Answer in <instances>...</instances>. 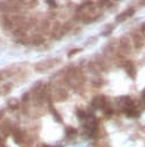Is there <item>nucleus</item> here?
I'll return each mask as SVG.
<instances>
[{
    "instance_id": "nucleus-1",
    "label": "nucleus",
    "mask_w": 145,
    "mask_h": 147,
    "mask_svg": "<svg viewBox=\"0 0 145 147\" xmlns=\"http://www.w3.org/2000/svg\"><path fill=\"white\" fill-rule=\"evenodd\" d=\"M61 60L57 57H50V59H46L42 61H39L35 65H34V70L38 72H43L47 71L49 69H51L54 65H56Z\"/></svg>"
},
{
    "instance_id": "nucleus-2",
    "label": "nucleus",
    "mask_w": 145,
    "mask_h": 147,
    "mask_svg": "<svg viewBox=\"0 0 145 147\" xmlns=\"http://www.w3.org/2000/svg\"><path fill=\"white\" fill-rule=\"evenodd\" d=\"M91 107L95 108V109H103V110H105L107 107H110V105H108V102H107L105 96L97 95V96H95L91 100Z\"/></svg>"
},
{
    "instance_id": "nucleus-3",
    "label": "nucleus",
    "mask_w": 145,
    "mask_h": 147,
    "mask_svg": "<svg viewBox=\"0 0 145 147\" xmlns=\"http://www.w3.org/2000/svg\"><path fill=\"white\" fill-rule=\"evenodd\" d=\"M66 32H65V30H64V28H63V24H61V23H58V22H55L54 23V25L51 26V30H50V34H51V37L54 38V39H61L64 34H65Z\"/></svg>"
},
{
    "instance_id": "nucleus-4",
    "label": "nucleus",
    "mask_w": 145,
    "mask_h": 147,
    "mask_svg": "<svg viewBox=\"0 0 145 147\" xmlns=\"http://www.w3.org/2000/svg\"><path fill=\"white\" fill-rule=\"evenodd\" d=\"M131 44L136 49H140L144 46V36L140 33H134L131 36Z\"/></svg>"
},
{
    "instance_id": "nucleus-5",
    "label": "nucleus",
    "mask_w": 145,
    "mask_h": 147,
    "mask_svg": "<svg viewBox=\"0 0 145 147\" xmlns=\"http://www.w3.org/2000/svg\"><path fill=\"white\" fill-rule=\"evenodd\" d=\"M134 9L132 8H129V9H127V10H124V11H122V13H120L118 16H116V18H115V21L118 22V23H122L123 21H126L129 16H131L132 14H134Z\"/></svg>"
},
{
    "instance_id": "nucleus-6",
    "label": "nucleus",
    "mask_w": 145,
    "mask_h": 147,
    "mask_svg": "<svg viewBox=\"0 0 145 147\" xmlns=\"http://www.w3.org/2000/svg\"><path fill=\"white\" fill-rule=\"evenodd\" d=\"M124 69H126V71L129 75L130 78H135V76H136V69H135V65H134L132 62H130V61L124 62Z\"/></svg>"
},
{
    "instance_id": "nucleus-7",
    "label": "nucleus",
    "mask_w": 145,
    "mask_h": 147,
    "mask_svg": "<svg viewBox=\"0 0 145 147\" xmlns=\"http://www.w3.org/2000/svg\"><path fill=\"white\" fill-rule=\"evenodd\" d=\"M66 98H67V92L64 88H57L54 92V99L56 101H62V100H65Z\"/></svg>"
},
{
    "instance_id": "nucleus-8",
    "label": "nucleus",
    "mask_w": 145,
    "mask_h": 147,
    "mask_svg": "<svg viewBox=\"0 0 145 147\" xmlns=\"http://www.w3.org/2000/svg\"><path fill=\"white\" fill-rule=\"evenodd\" d=\"M30 42H31L32 45L39 46V45H41V44L45 42V37H43L42 34H40V33H38V34H33V36L30 38Z\"/></svg>"
},
{
    "instance_id": "nucleus-9",
    "label": "nucleus",
    "mask_w": 145,
    "mask_h": 147,
    "mask_svg": "<svg viewBox=\"0 0 145 147\" xmlns=\"http://www.w3.org/2000/svg\"><path fill=\"white\" fill-rule=\"evenodd\" d=\"M39 30L42 32V33H48V32H50V30H51V26H50V23H49V21L48 20H42L41 22H40V25H39Z\"/></svg>"
},
{
    "instance_id": "nucleus-10",
    "label": "nucleus",
    "mask_w": 145,
    "mask_h": 147,
    "mask_svg": "<svg viewBox=\"0 0 145 147\" xmlns=\"http://www.w3.org/2000/svg\"><path fill=\"white\" fill-rule=\"evenodd\" d=\"M2 26H3L5 30H11L13 26H14L13 21H11V17H7V16H5V17L2 18Z\"/></svg>"
},
{
    "instance_id": "nucleus-11",
    "label": "nucleus",
    "mask_w": 145,
    "mask_h": 147,
    "mask_svg": "<svg viewBox=\"0 0 145 147\" xmlns=\"http://www.w3.org/2000/svg\"><path fill=\"white\" fill-rule=\"evenodd\" d=\"M10 88H11V84H5L3 86L0 87V94H1V95H5V94L9 93Z\"/></svg>"
},
{
    "instance_id": "nucleus-12",
    "label": "nucleus",
    "mask_w": 145,
    "mask_h": 147,
    "mask_svg": "<svg viewBox=\"0 0 145 147\" xmlns=\"http://www.w3.org/2000/svg\"><path fill=\"white\" fill-rule=\"evenodd\" d=\"M8 107L11 108V109H16V108L18 107V101H17V99H15V98L10 99V100L8 101Z\"/></svg>"
},
{
    "instance_id": "nucleus-13",
    "label": "nucleus",
    "mask_w": 145,
    "mask_h": 147,
    "mask_svg": "<svg viewBox=\"0 0 145 147\" xmlns=\"http://www.w3.org/2000/svg\"><path fill=\"white\" fill-rule=\"evenodd\" d=\"M112 31H113V25L110 24V25H106V28H105V30L102 32V34H103V36H107V34H110Z\"/></svg>"
},
{
    "instance_id": "nucleus-14",
    "label": "nucleus",
    "mask_w": 145,
    "mask_h": 147,
    "mask_svg": "<svg viewBox=\"0 0 145 147\" xmlns=\"http://www.w3.org/2000/svg\"><path fill=\"white\" fill-rule=\"evenodd\" d=\"M79 52H81V48H80V47L73 48V49H71V51L67 53V56L71 57V56H73V55H75V53H79Z\"/></svg>"
},
{
    "instance_id": "nucleus-15",
    "label": "nucleus",
    "mask_w": 145,
    "mask_h": 147,
    "mask_svg": "<svg viewBox=\"0 0 145 147\" xmlns=\"http://www.w3.org/2000/svg\"><path fill=\"white\" fill-rule=\"evenodd\" d=\"M110 5H111L110 0H99V2H98L99 7H108Z\"/></svg>"
},
{
    "instance_id": "nucleus-16",
    "label": "nucleus",
    "mask_w": 145,
    "mask_h": 147,
    "mask_svg": "<svg viewBox=\"0 0 145 147\" xmlns=\"http://www.w3.org/2000/svg\"><path fill=\"white\" fill-rule=\"evenodd\" d=\"M46 2H47V3H48V6H49V7H51V8L57 7V3H56V1H55V0H46Z\"/></svg>"
},
{
    "instance_id": "nucleus-17",
    "label": "nucleus",
    "mask_w": 145,
    "mask_h": 147,
    "mask_svg": "<svg viewBox=\"0 0 145 147\" xmlns=\"http://www.w3.org/2000/svg\"><path fill=\"white\" fill-rule=\"evenodd\" d=\"M96 40H97V38H91V39H88V40H87V44H88V42H90V44H91V42H95Z\"/></svg>"
},
{
    "instance_id": "nucleus-18",
    "label": "nucleus",
    "mask_w": 145,
    "mask_h": 147,
    "mask_svg": "<svg viewBox=\"0 0 145 147\" xmlns=\"http://www.w3.org/2000/svg\"><path fill=\"white\" fill-rule=\"evenodd\" d=\"M18 1H24V0H18Z\"/></svg>"
}]
</instances>
